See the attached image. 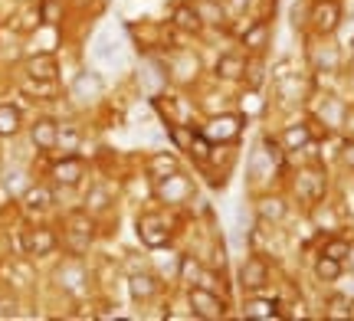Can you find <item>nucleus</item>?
I'll return each instance as SVG.
<instances>
[{
  "instance_id": "f257e3e1",
  "label": "nucleus",
  "mask_w": 354,
  "mask_h": 321,
  "mask_svg": "<svg viewBox=\"0 0 354 321\" xmlns=\"http://www.w3.org/2000/svg\"><path fill=\"white\" fill-rule=\"evenodd\" d=\"M295 197L302 204H318L325 197V174L318 167H302L295 177Z\"/></svg>"
},
{
  "instance_id": "f03ea898",
  "label": "nucleus",
  "mask_w": 354,
  "mask_h": 321,
  "mask_svg": "<svg viewBox=\"0 0 354 321\" xmlns=\"http://www.w3.org/2000/svg\"><path fill=\"white\" fill-rule=\"evenodd\" d=\"M338 23H342V3L338 0H315V7H312V30L318 37L335 33Z\"/></svg>"
},
{
  "instance_id": "7ed1b4c3",
  "label": "nucleus",
  "mask_w": 354,
  "mask_h": 321,
  "mask_svg": "<svg viewBox=\"0 0 354 321\" xmlns=\"http://www.w3.org/2000/svg\"><path fill=\"white\" fill-rule=\"evenodd\" d=\"M154 193H158L165 204H184L190 193H194V184H190V177H184L180 171H174V174H167V177L158 180Z\"/></svg>"
},
{
  "instance_id": "20e7f679",
  "label": "nucleus",
  "mask_w": 354,
  "mask_h": 321,
  "mask_svg": "<svg viewBox=\"0 0 354 321\" xmlns=\"http://www.w3.org/2000/svg\"><path fill=\"white\" fill-rule=\"evenodd\" d=\"M138 233L151 249H161V246L171 243V223L165 217H158V213H145L138 220Z\"/></svg>"
},
{
  "instance_id": "39448f33",
  "label": "nucleus",
  "mask_w": 354,
  "mask_h": 321,
  "mask_svg": "<svg viewBox=\"0 0 354 321\" xmlns=\"http://www.w3.org/2000/svg\"><path fill=\"white\" fill-rule=\"evenodd\" d=\"M190 309H194L197 318L216 321V318H223L227 305H223V298L214 295L210 289H190Z\"/></svg>"
},
{
  "instance_id": "423d86ee",
  "label": "nucleus",
  "mask_w": 354,
  "mask_h": 321,
  "mask_svg": "<svg viewBox=\"0 0 354 321\" xmlns=\"http://www.w3.org/2000/svg\"><path fill=\"white\" fill-rule=\"evenodd\" d=\"M243 131V118L240 115H214L207 125H203V138L207 142H233Z\"/></svg>"
},
{
  "instance_id": "0eeeda50",
  "label": "nucleus",
  "mask_w": 354,
  "mask_h": 321,
  "mask_svg": "<svg viewBox=\"0 0 354 321\" xmlns=\"http://www.w3.org/2000/svg\"><path fill=\"white\" fill-rule=\"evenodd\" d=\"M66 230H69V249L73 253H86L88 243H92V220L86 213H73V217L66 220Z\"/></svg>"
},
{
  "instance_id": "6e6552de",
  "label": "nucleus",
  "mask_w": 354,
  "mask_h": 321,
  "mask_svg": "<svg viewBox=\"0 0 354 321\" xmlns=\"http://www.w3.org/2000/svg\"><path fill=\"white\" fill-rule=\"evenodd\" d=\"M99 95H102L99 72H79V76L73 79V99H76V102L88 105V102H95Z\"/></svg>"
},
{
  "instance_id": "1a4fd4ad",
  "label": "nucleus",
  "mask_w": 354,
  "mask_h": 321,
  "mask_svg": "<svg viewBox=\"0 0 354 321\" xmlns=\"http://www.w3.org/2000/svg\"><path fill=\"white\" fill-rule=\"evenodd\" d=\"M20 243H24V249L30 256H46L53 246H56V236H53V230H46V226H37V230H26Z\"/></svg>"
},
{
  "instance_id": "9d476101",
  "label": "nucleus",
  "mask_w": 354,
  "mask_h": 321,
  "mask_svg": "<svg viewBox=\"0 0 354 321\" xmlns=\"http://www.w3.org/2000/svg\"><path fill=\"white\" fill-rule=\"evenodd\" d=\"M165 82H167V76H165V69H161V66H158V63H141L138 86H141V92H145V95H161Z\"/></svg>"
},
{
  "instance_id": "9b49d317",
  "label": "nucleus",
  "mask_w": 354,
  "mask_h": 321,
  "mask_svg": "<svg viewBox=\"0 0 354 321\" xmlns=\"http://www.w3.org/2000/svg\"><path fill=\"white\" fill-rule=\"evenodd\" d=\"M30 138L37 144L39 151H56V142H59V125L53 121V118H39L33 131H30Z\"/></svg>"
},
{
  "instance_id": "f8f14e48",
  "label": "nucleus",
  "mask_w": 354,
  "mask_h": 321,
  "mask_svg": "<svg viewBox=\"0 0 354 321\" xmlns=\"http://www.w3.org/2000/svg\"><path fill=\"white\" fill-rule=\"evenodd\" d=\"M266 279H269V269H266L263 259H250V262H243L240 269V285L243 289H250V292H256V289H263Z\"/></svg>"
},
{
  "instance_id": "ddd939ff",
  "label": "nucleus",
  "mask_w": 354,
  "mask_h": 321,
  "mask_svg": "<svg viewBox=\"0 0 354 321\" xmlns=\"http://www.w3.org/2000/svg\"><path fill=\"white\" fill-rule=\"evenodd\" d=\"M279 164V155L276 151H256L253 161H250V177L253 180H269L272 177V171Z\"/></svg>"
},
{
  "instance_id": "4468645a",
  "label": "nucleus",
  "mask_w": 354,
  "mask_h": 321,
  "mask_svg": "<svg viewBox=\"0 0 354 321\" xmlns=\"http://www.w3.org/2000/svg\"><path fill=\"white\" fill-rule=\"evenodd\" d=\"M131 30V37L138 46H154V43H167V33L165 30H158L154 23H128Z\"/></svg>"
},
{
  "instance_id": "2eb2a0df",
  "label": "nucleus",
  "mask_w": 354,
  "mask_h": 321,
  "mask_svg": "<svg viewBox=\"0 0 354 321\" xmlns=\"http://www.w3.org/2000/svg\"><path fill=\"white\" fill-rule=\"evenodd\" d=\"M56 72H59V69H56V59H53V56H30V59H26V76H33V79H56Z\"/></svg>"
},
{
  "instance_id": "dca6fc26",
  "label": "nucleus",
  "mask_w": 354,
  "mask_h": 321,
  "mask_svg": "<svg viewBox=\"0 0 354 321\" xmlns=\"http://www.w3.org/2000/svg\"><path fill=\"white\" fill-rule=\"evenodd\" d=\"M128 292H131V298H135V302H148V298L158 292V282H154L151 275L138 272V275H131V279H128Z\"/></svg>"
},
{
  "instance_id": "f3484780",
  "label": "nucleus",
  "mask_w": 354,
  "mask_h": 321,
  "mask_svg": "<svg viewBox=\"0 0 354 321\" xmlns=\"http://www.w3.org/2000/svg\"><path fill=\"white\" fill-rule=\"evenodd\" d=\"M174 26L177 30H184V33H201V13L194 10V7H187V3H180L174 10Z\"/></svg>"
},
{
  "instance_id": "a211bd4d",
  "label": "nucleus",
  "mask_w": 354,
  "mask_h": 321,
  "mask_svg": "<svg viewBox=\"0 0 354 321\" xmlns=\"http://www.w3.org/2000/svg\"><path fill=\"white\" fill-rule=\"evenodd\" d=\"M24 206L26 210H46V206H53V191L50 187H39V184L26 187L24 191Z\"/></svg>"
},
{
  "instance_id": "6ab92c4d",
  "label": "nucleus",
  "mask_w": 354,
  "mask_h": 321,
  "mask_svg": "<svg viewBox=\"0 0 354 321\" xmlns=\"http://www.w3.org/2000/svg\"><path fill=\"white\" fill-rule=\"evenodd\" d=\"M246 59H243V56H233V52H230V56H223V59H220V63H216V76L220 79H243L246 76Z\"/></svg>"
},
{
  "instance_id": "aec40b11",
  "label": "nucleus",
  "mask_w": 354,
  "mask_h": 321,
  "mask_svg": "<svg viewBox=\"0 0 354 321\" xmlns=\"http://www.w3.org/2000/svg\"><path fill=\"white\" fill-rule=\"evenodd\" d=\"M308 142H312L308 125H292V128L282 131V144H286L289 151H302V148H308Z\"/></svg>"
},
{
  "instance_id": "412c9836",
  "label": "nucleus",
  "mask_w": 354,
  "mask_h": 321,
  "mask_svg": "<svg viewBox=\"0 0 354 321\" xmlns=\"http://www.w3.org/2000/svg\"><path fill=\"white\" fill-rule=\"evenodd\" d=\"M53 177L59 180V184H76V180L82 177V164H79L76 157L69 155L66 161H59V164H53Z\"/></svg>"
},
{
  "instance_id": "4be33fe9",
  "label": "nucleus",
  "mask_w": 354,
  "mask_h": 321,
  "mask_svg": "<svg viewBox=\"0 0 354 321\" xmlns=\"http://www.w3.org/2000/svg\"><path fill=\"white\" fill-rule=\"evenodd\" d=\"M20 131V108L17 105H0V138H10Z\"/></svg>"
},
{
  "instance_id": "5701e85b",
  "label": "nucleus",
  "mask_w": 354,
  "mask_h": 321,
  "mask_svg": "<svg viewBox=\"0 0 354 321\" xmlns=\"http://www.w3.org/2000/svg\"><path fill=\"white\" fill-rule=\"evenodd\" d=\"M177 171V157H171L167 151H161V155H154L151 161H148V174H151L154 180L167 177V174H174Z\"/></svg>"
},
{
  "instance_id": "b1692460",
  "label": "nucleus",
  "mask_w": 354,
  "mask_h": 321,
  "mask_svg": "<svg viewBox=\"0 0 354 321\" xmlns=\"http://www.w3.org/2000/svg\"><path fill=\"white\" fill-rule=\"evenodd\" d=\"M256 213L263 220H269V223H279V220L286 217V204H282L279 197H266V200L256 204Z\"/></svg>"
},
{
  "instance_id": "393cba45",
  "label": "nucleus",
  "mask_w": 354,
  "mask_h": 321,
  "mask_svg": "<svg viewBox=\"0 0 354 321\" xmlns=\"http://www.w3.org/2000/svg\"><path fill=\"white\" fill-rule=\"evenodd\" d=\"M95 56H99L102 63H115L118 59V39H115V33H102L95 39Z\"/></svg>"
},
{
  "instance_id": "a878e982",
  "label": "nucleus",
  "mask_w": 354,
  "mask_h": 321,
  "mask_svg": "<svg viewBox=\"0 0 354 321\" xmlns=\"http://www.w3.org/2000/svg\"><path fill=\"white\" fill-rule=\"evenodd\" d=\"M312 63H315L322 72H331V69H338V50L325 43V46H318V50L312 52Z\"/></svg>"
},
{
  "instance_id": "bb28decb",
  "label": "nucleus",
  "mask_w": 354,
  "mask_h": 321,
  "mask_svg": "<svg viewBox=\"0 0 354 321\" xmlns=\"http://www.w3.org/2000/svg\"><path fill=\"white\" fill-rule=\"evenodd\" d=\"M246 318H279L276 302H269V298H253V302L246 305Z\"/></svg>"
},
{
  "instance_id": "cd10ccee",
  "label": "nucleus",
  "mask_w": 354,
  "mask_h": 321,
  "mask_svg": "<svg viewBox=\"0 0 354 321\" xmlns=\"http://www.w3.org/2000/svg\"><path fill=\"white\" fill-rule=\"evenodd\" d=\"M315 275L318 279H325V282H335V279L342 275V262H338V259H331V256H322L315 262Z\"/></svg>"
},
{
  "instance_id": "c85d7f7f",
  "label": "nucleus",
  "mask_w": 354,
  "mask_h": 321,
  "mask_svg": "<svg viewBox=\"0 0 354 321\" xmlns=\"http://www.w3.org/2000/svg\"><path fill=\"white\" fill-rule=\"evenodd\" d=\"M243 43H246L250 50H263L266 43H269V26L256 23L253 30H246V33H243Z\"/></svg>"
},
{
  "instance_id": "c756f323",
  "label": "nucleus",
  "mask_w": 354,
  "mask_h": 321,
  "mask_svg": "<svg viewBox=\"0 0 354 321\" xmlns=\"http://www.w3.org/2000/svg\"><path fill=\"white\" fill-rule=\"evenodd\" d=\"M56 148H59V151H63V155L69 157V155H73V151L79 148V131H76V128H69V125H66V128L59 125V142H56Z\"/></svg>"
},
{
  "instance_id": "7c9ffc66",
  "label": "nucleus",
  "mask_w": 354,
  "mask_h": 321,
  "mask_svg": "<svg viewBox=\"0 0 354 321\" xmlns=\"http://www.w3.org/2000/svg\"><path fill=\"white\" fill-rule=\"evenodd\" d=\"M59 275H63V285H66V289H82V279H86L79 262H76V266H73V262H66Z\"/></svg>"
},
{
  "instance_id": "2f4dec72",
  "label": "nucleus",
  "mask_w": 354,
  "mask_h": 321,
  "mask_svg": "<svg viewBox=\"0 0 354 321\" xmlns=\"http://www.w3.org/2000/svg\"><path fill=\"white\" fill-rule=\"evenodd\" d=\"M24 92H26V95H53V82H50V79H33V76H26Z\"/></svg>"
},
{
  "instance_id": "473e14b6",
  "label": "nucleus",
  "mask_w": 354,
  "mask_h": 321,
  "mask_svg": "<svg viewBox=\"0 0 354 321\" xmlns=\"http://www.w3.org/2000/svg\"><path fill=\"white\" fill-rule=\"evenodd\" d=\"M197 13H201V17L207 20V23H214V26L223 23V10L216 7V0H203V7H201Z\"/></svg>"
},
{
  "instance_id": "72a5a7b5",
  "label": "nucleus",
  "mask_w": 354,
  "mask_h": 321,
  "mask_svg": "<svg viewBox=\"0 0 354 321\" xmlns=\"http://www.w3.org/2000/svg\"><path fill=\"white\" fill-rule=\"evenodd\" d=\"M197 275H201V266H197V259L194 256H187L184 262H180V279H184L187 285H194L197 282Z\"/></svg>"
},
{
  "instance_id": "f704fd0d",
  "label": "nucleus",
  "mask_w": 354,
  "mask_h": 321,
  "mask_svg": "<svg viewBox=\"0 0 354 321\" xmlns=\"http://www.w3.org/2000/svg\"><path fill=\"white\" fill-rule=\"evenodd\" d=\"M348 253H351V246L344 243V240H331V243L325 246V253H322V256H331V259H338V262H342V259H348Z\"/></svg>"
},
{
  "instance_id": "c9c22d12",
  "label": "nucleus",
  "mask_w": 354,
  "mask_h": 321,
  "mask_svg": "<svg viewBox=\"0 0 354 321\" xmlns=\"http://www.w3.org/2000/svg\"><path fill=\"white\" fill-rule=\"evenodd\" d=\"M171 138H174V144H180L184 151H190L197 135H194V131H187V128H180V125H174V128H171Z\"/></svg>"
},
{
  "instance_id": "e433bc0d",
  "label": "nucleus",
  "mask_w": 354,
  "mask_h": 321,
  "mask_svg": "<svg viewBox=\"0 0 354 321\" xmlns=\"http://www.w3.org/2000/svg\"><path fill=\"white\" fill-rule=\"evenodd\" d=\"M39 20H43V13L30 7V10L20 13V20H17V30H24V33H26V30H33V26L39 23Z\"/></svg>"
},
{
  "instance_id": "4c0bfd02",
  "label": "nucleus",
  "mask_w": 354,
  "mask_h": 321,
  "mask_svg": "<svg viewBox=\"0 0 354 321\" xmlns=\"http://www.w3.org/2000/svg\"><path fill=\"white\" fill-rule=\"evenodd\" d=\"M331 318H351V302L348 298H331Z\"/></svg>"
},
{
  "instance_id": "58836bf2",
  "label": "nucleus",
  "mask_w": 354,
  "mask_h": 321,
  "mask_svg": "<svg viewBox=\"0 0 354 321\" xmlns=\"http://www.w3.org/2000/svg\"><path fill=\"white\" fill-rule=\"evenodd\" d=\"M20 311H17V302H10V298H0V318H17Z\"/></svg>"
},
{
  "instance_id": "ea45409f",
  "label": "nucleus",
  "mask_w": 354,
  "mask_h": 321,
  "mask_svg": "<svg viewBox=\"0 0 354 321\" xmlns=\"http://www.w3.org/2000/svg\"><path fill=\"white\" fill-rule=\"evenodd\" d=\"M43 20H46V23H56V17H59V7H56V3H53V0H46V3H43Z\"/></svg>"
},
{
  "instance_id": "a19ab883",
  "label": "nucleus",
  "mask_w": 354,
  "mask_h": 321,
  "mask_svg": "<svg viewBox=\"0 0 354 321\" xmlns=\"http://www.w3.org/2000/svg\"><path fill=\"white\" fill-rule=\"evenodd\" d=\"M109 204V193L105 191H99V187H95V191L88 193V206H92V210H95V206H105Z\"/></svg>"
},
{
  "instance_id": "79ce46f5",
  "label": "nucleus",
  "mask_w": 354,
  "mask_h": 321,
  "mask_svg": "<svg viewBox=\"0 0 354 321\" xmlns=\"http://www.w3.org/2000/svg\"><path fill=\"white\" fill-rule=\"evenodd\" d=\"M342 161H344V167H351L354 171V142H348L342 148Z\"/></svg>"
},
{
  "instance_id": "37998d69",
  "label": "nucleus",
  "mask_w": 354,
  "mask_h": 321,
  "mask_svg": "<svg viewBox=\"0 0 354 321\" xmlns=\"http://www.w3.org/2000/svg\"><path fill=\"white\" fill-rule=\"evenodd\" d=\"M243 108H246V112H259V108H263V102H259V95H250V99L243 102Z\"/></svg>"
},
{
  "instance_id": "c03bdc74",
  "label": "nucleus",
  "mask_w": 354,
  "mask_h": 321,
  "mask_svg": "<svg viewBox=\"0 0 354 321\" xmlns=\"http://www.w3.org/2000/svg\"><path fill=\"white\" fill-rule=\"evenodd\" d=\"M230 3H233V10H246L250 7V0H230Z\"/></svg>"
},
{
  "instance_id": "a18cd8bd",
  "label": "nucleus",
  "mask_w": 354,
  "mask_h": 321,
  "mask_svg": "<svg viewBox=\"0 0 354 321\" xmlns=\"http://www.w3.org/2000/svg\"><path fill=\"white\" fill-rule=\"evenodd\" d=\"M348 269L354 272V249H351V253H348Z\"/></svg>"
}]
</instances>
